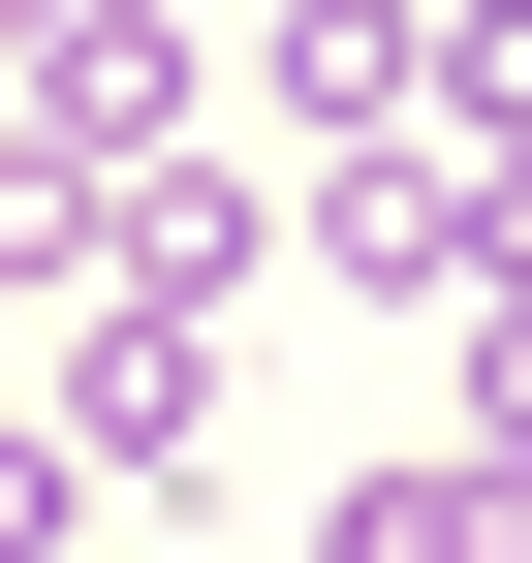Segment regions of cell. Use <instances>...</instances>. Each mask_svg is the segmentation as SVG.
<instances>
[{
  "instance_id": "6da1fadb",
  "label": "cell",
  "mask_w": 532,
  "mask_h": 563,
  "mask_svg": "<svg viewBox=\"0 0 532 563\" xmlns=\"http://www.w3.org/2000/svg\"><path fill=\"white\" fill-rule=\"evenodd\" d=\"M32 439H63V470H188V439H220V313H125V282H95Z\"/></svg>"
},
{
  "instance_id": "7a4b0ae2",
  "label": "cell",
  "mask_w": 532,
  "mask_h": 563,
  "mask_svg": "<svg viewBox=\"0 0 532 563\" xmlns=\"http://www.w3.org/2000/svg\"><path fill=\"white\" fill-rule=\"evenodd\" d=\"M313 282H376V313H470V157H439V125H345V157H313Z\"/></svg>"
},
{
  "instance_id": "3957f363",
  "label": "cell",
  "mask_w": 532,
  "mask_h": 563,
  "mask_svg": "<svg viewBox=\"0 0 532 563\" xmlns=\"http://www.w3.org/2000/svg\"><path fill=\"white\" fill-rule=\"evenodd\" d=\"M313 563H532V470L408 439V470H345V501H313Z\"/></svg>"
},
{
  "instance_id": "277c9868",
  "label": "cell",
  "mask_w": 532,
  "mask_h": 563,
  "mask_svg": "<svg viewBox=\"0 0 532 563\" xmlns=\"http://www.w3.org/2000/svg\"><path fill=\"white\" fill-rule=\"evenodd\" d=\"M251 63H282V125H313V157H345V125H439V95H408V32H376V0H282V32H251Z\"/></svg>"
},
{
  "instance_id": "5b68a950",
  "label": "cell",
  "mask_w": 532,
  "mask_h": 563,
  "mask_svg": "<svg viewBox=\"0 0 532 563\" xmlns=\"http://www.w3.org/2000/svg\"><path fill=\"white\" fill-rule=\"evenodd\" d=\"M408 95H439V157H532V0H470V32H408Z\"/></svg>"
},
{
  "instance_id": "8992f818",
  "label": "cell",
  "mask_w": 532,
  "mask_h": 563,
  "mask_svg": "<svg viewBox=\"0 0 532 563\" xmlns=\"http://www.w3.org/2000/svg\"><path fill=\"white\" fill-rule=\"evenodd\" d=\"M470 470H532V282H470Z\"/></svg>"
},
{
  "instance_id": "52a82bcc",
  "label": "cell",
  "mask_w": 532,
  "mask_h": 563,
  "mask_svg": "<svg viewBox=\"0 0 532 563\" xmlns=\"http://www.w3.org/2000/svg\"><path fill=\"white\" fill-rule=\"evenodd\" d=\"M0 563H63V439H32V407H0Z\"/></svg>"
}]
</instances>
